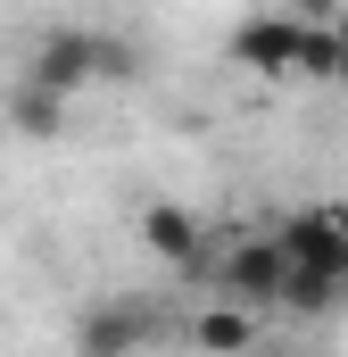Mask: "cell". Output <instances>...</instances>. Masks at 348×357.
Masks as SVG:
<instances>
[{"instance_id":"cell-2","label":"cell","mask_w":348,"mask_h":357,"mask_svg":"<svg viewBox=\"0 0 348 357\" xmlns=\"http://www.w3.org/2000/svg\"><path fill=\"white\" fill-rule=\"evenodd\" d=\"M282 241L274 233H249V241H232V258H224V299H241V307H274L282 299Z\"/></svg>"},{"instance_id":"cell-13","label":"cell","mask_w":348,"mask_h":357,"mask_svg":"<svg viewBox=\"0 0 348 357\" xmlns=\"http://www.w3.org/2000/svg\"><path fill=\"white\" fill-rule=\"evenodd\" d=\"M290 17H332V0H299V8H290Z\"/></svg>"},{"instance_id":"cell-8","label":"cell","mask_w":348,"mask_h":357,"mask_svg":"<svg viewBox=\"0 0 348 357\" xmlns=\"http://www.w3.org/2000/svg\"><path fill=\"white\" fill-rule=\"evenodd\" d=\"M332 59H340V42H332V17H299V59H290V75H307V84H332Z\"/></svg>"},{"instance_id":"cell-12","label":"cell","mask_w":348,"mask_h":357,"mask_svg":"<svg viewBox=\"0 0 348 357\" xmlns=\"http://www.w3.org/2000/svg\"><path fill=\"white\" fill-rule=\"evenodd\" d=\"M332 42H340V59H332V84L348 91V17H340V8H332Z\"/></svg>"},{"instance_id":"cell-4","label":"cell","mask_w":348,"mask_h":357,"mask_svg":"<svg viewBox=\"0 0 348 357\" xmlns=\"http://www.w3.org/2000/svg\"><path fill=\"white\" fill-rule=\"evenodd\" d=\"M25 84L75 100V91L91 84V33H84V25H50V33H42V50H33V67H25Z\"/></svg>"},{"instance_id":"cell-10","label":"cell","mask_w":348,"mask_h":357,"mask_svg":"<svg viewBox=\"0 0 348 357\" xmlns=\"http://www.w3.org/2000/svg\"><path fill=\"white\" fill-rule=\"evenodd\" d=\"M133 67H141V59H133V42H108V33H91V75H116V84H125Z\"/></svg>"},{"instance_id":"cell-11","label":"cell","mask_w":348,"mask_h":357,"mask_svg":"<svg viewBox=\"0 0 348 357\" xmlns=\"http://www.w3.org/2000/svg\"><path fill=\"white\" fill-rule=\"evenodd\" d=\"M84 341H91V349H133V341H141V324H133V316H100Z\"/></svg>"},{"instance_id":"cell-1","label":"cell","mask_w":348,"mask_h":357,"mask_svg":"<svg viewBox=\"0 0 348 357\" xmlns=\"http://www.w3.org/2000/svg\"><path fill=\"white\" fill-rule=\"evenodd\" d=\"M274 241H282V258H299V266H332L348 282V208H299L290 225H274Z\"/></svg>"},{"instance_id":"cell-6","label":"cell","mask_w":348,"mask_h":357,"mask_svg":"<svg viewBox=\"0 0 348 357\" xmlns=\"http://www.w3.org/2000/svg\"><path fill=\"white\" fill-rule=\"evenodd\" d=\"M191 341H199V349H249V341H258V307L224 299V307H207V316L191 324Z\"/></svg>"},{"instance_id":"cell-5","label":"cell","mask_w":348,"mask_h":357,"mask_svg":"<svg viewBox=\"0 0 348 357\" xmlns=\"http://www.w3.org/2000/svg\"><path fill=\"white\" fill-rule=\"evenodd\" d=\"M141 241H150V258L191 266V258H199V216L174 208V199H150V208H141Z\"/></svg>"},{"instance_id":"cell-7","label":"cell","mask_w":348,"mask_h":357,"mask_svg":"<svg viewBox=\"0 0 348 357\" xmlns=\"http://www.w3.org/2000/svg\"><path fill=\"white\" fill-rule=\"evenodd\" d=\"M332 299H340V274L332 266H299V258L282 266V299H274V307H299V316H307V307H332Z\"/></svg>"},{"instance_id":"cell-9","label":"cell","mask_w":348,"mask_h":357,"mask_svg":"<svg viewBox=\"0 0 348 357\" xmlns=\"http://www.w3.org/2000/svg\"><path fill=\"white\" fill-rule=\"evenodd\" d=\"M8 116H17V133H33V142H50L58 125H67V100L42 84H17V100H8Z\"/></svg>"},{"instance_id":"cell-3","label":"cell","mask_w":348,"mask_h":357,"mask_svg":"<svg viewBox=\"0 0 348 357\" xmlns=\"http://www.w3.org/2000/svg\"><path fill=\"white\" fill-rule=\"evenodd\" d=\"M232 59H241L249 75H290V59H299V17H290V8L241 17V25H232Z\"/></svg>"}]
</instances>
